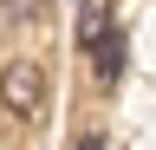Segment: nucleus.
<instances>
[{
  "label": "nucleus",
  "instance_id": "1",
  "mask_svg": "<svg viewBox=\"0 0 156 150\" xmlns=\"http://www.w3.org/2000/svg\"><path fill=\"white\" fill-rule=\"evenodd\" d=\"M0 104H7L13 118H33V111L46 104V72H39L33 59H13L7 72H0Z\"/></svg>",
  "mask_w": 156,
  "mask_h": 150
},
{
  "label": "nucleus",
  "instance_id": "2",
  "mask_svg": "<svg viewBox=\"0 0 156 150\" xmlns=\"http://www.w3.org/2000/svg\"><path fill=\"white\" fill-rule=\"evenodd\" d=\"M117 33V20H111V0H78V52H98Z\"/></svg>",
  "mask_w": 156,
  "mask_h": 150
},
{
  "label": "nucleus",
  "instance_id": "3",
  "mask_svg": "<svg viewBox=\"0 0 156 150\" xmlns=\"http://www.w3.org/2000/svg\"><path fill=\"white\" fill-rule=\"evenodd\" d=\"M91 65H98V85H117V79H124V33H111V39L91 52Z\"/></svg>",
  "mask_w": 156,
  "mask_h": 150
},
{
  "label": "nucleus",
  "instance_id": "4",
  "mask_svg": "<svg viewBox=\"0 0 156 150\" xmlns=\"http://www.w3.org/2000/svg\"><path fill=\"white\" fill-rule=\"evenodd\" d=\"M72 150H104V130H85V137H78Z\"/></svg>",
  "mask_w": 156,
  "mask_h": 150
}]
</instances>
